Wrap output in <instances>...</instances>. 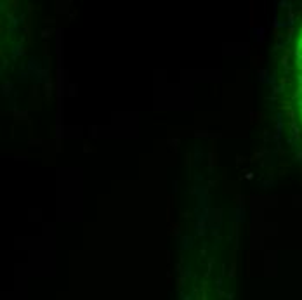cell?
Here are the masks:
<instances>
[{
	"mask_svg": "<svg viewBox=\"0 0 302 300\" xmlns=\"http://www.w3.org/2000/svg\"><path fill=\"white\" fill-rule=\"evenodd\" d=\"M293 106L302 123V26L293 50Z\"/></svg>",
	"mask_w": 302,
	"mask_h": 300,
	"instance_id": "obj_1",
	"label": "cell"
}]
</instances>
